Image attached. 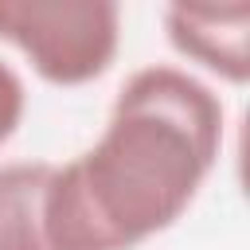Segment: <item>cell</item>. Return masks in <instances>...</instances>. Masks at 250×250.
<instances>
[{
    "instance_id": "7a4b0ae2",
    "label": "cell",
    "mask_w": 250,
    "mask_h": 250,
    "mask_svg": "<svg viewBox=\"0 0 250 250\" xmlns=\"http://www.w3.org/2000/svg\"><path fill=\"white\" fill-rule=\"evenodd\" d=\"M0 39L23 51L51 86H82L109 70L121 39L113 0H0Z\"/></svg>"
},
{
    "instance_id": "6da1fadb",
    "label": "cell",
    "mask_w": 250,
    "mask_h": 250,
    "mask_svg": "<svg viewBox=\"0 0 250 250\" xmlns=\"http://www.w3.org/2000/svg\"><path fill=\"white\" fill-rule=\"evenodd\" d=\"M223 148V102L180 66H141L117 90L94 148L47 180L51 250H133L168 230Z\"/></svg>"
},
{
    "instance_id": "277c9868",
    "label": "cell",
    "mask_w": 250,
    "mask_h": 250,
    "mask_svg": "<svg viewBox=\"0 0 250 250\" xmlns=\"http://www.w3.org/2000/svg\"><path fill=\"white\" fill-rule=\"evenodd\" d=\"M51 168V160L0 164V250H51L43 223Z\"/></svg>"
},
{
    "instance_id": "3957f363",
    "label": "cell",
    "mask_w": 250,
    "mask_h": 250,
    "mask_svg": "<svg viewBox=\"0 0 250 250\" xmlns=\"http://www.w3.org/2000/svg\"><path fill=\"white\" fill-rule=\"evenodd\" d=\"M164 31L203 70L234 86L250 78V4H168Z\"/></svg>"
},
{
    "instance_id": "5b68a950",
    "label": "cell",
    "mask_w": 250,
    "mask_h": 250,
    "mask_svg": "<svg viewBox=\"0 0 250 250\" xmlns=\"http://www.w3.org/2000/svg\"><path fill=\"white\" fill-rule=\"evenodd\" d=\"M23 105H27V94H23V82L20 74L0 59V145L16 133V125L23 121Z\"/></svg>"
}]
</instances>
